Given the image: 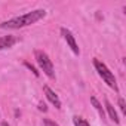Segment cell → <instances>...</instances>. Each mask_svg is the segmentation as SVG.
Listing matches in <instances>:
<instances>
[{
	"mask_svg": "<svg viewBox=\"0 0 126 126\" xmlns=\"http://www.w3.org/2000/svg\"><path fill=\"white\" fill-rule=\"evenodd\" d=\"M39 110H40V111H46V110H47L46 105H45V102H39Z\"/></svg>",
	"mask_w": 126,
	"mask_h": 126,
	"instance_id": "4fadbf2b",
	"label": "cell"
},
{
	"mask_svg": "<svg viewBox=\"0 0 126 126\" xmlns=\"http://www.w3.org/2000/svg\"><path fill=\"white\" fill-rule=\"evenodd\" d=\"M94 65H95V68H96V71H98V74L102 77V80L111 88V89H114L116 92L119 91V88H117V82H116V77H114V74L108 70V67L104 64V62H101L99 59H94Z\"/></svg>",
	"mask_w": 126,
	"mask_h": 126,
	"instance_id": "7a4b0ae2",
	"label": "cell"
},
{
	"mask_svg": "<svg viewBox=\"0 0 126 126\" xmlns=\"http://www.w3.org/2000/svg\"><path fill=\"white\" fill-rule=\"evenodd\" d=\"M34 56H36V61H37V64L39 67L42 68V71L49 77V79H55V70H53V64H52V61L49 59L47 53L43 52V50H36L34 52Z\"/></svg>",
	"mask_w": 126,
	"mask_h": 126,
	"instance_id": "3957f363",
	"label": "cell"
},
{
	"mask_svg": "<svg viewBox=\"0 0 126 126\" xmlns=\"http://www.w3.org/2000/svg\"><path fill=\"white\" fill-rule=\"evenodd\" d=\"M105 108H107V111H108V116H110V119H111L114 123H119L120 120H119V117H117V113H116L114 107L111 105V102H110L108 99H105Z\"/></svg>",
	"mask_w": 126,
	"mask_h": 126,
	"instance_id": "52a82bcc",
	"label": "cell"
},
{
	"mask_svg": "<svg viewBox=\"0 0 126 126\" xmlns=\"http://www.w3.org/2000/svg\"><path fill=\"white\" fill-rule=\"evenodd\" d=\"M2 126H9V125H8L6 122H3V123H2Z\"/></svg>",
	"mask_w": 126,
	"mask_h": 126,
	"instance_id": "5bb4252c",
	"label": "cell"
},
{
	"mask_svg": "<svg viewBox=\"0 0 126 126\" xmlns=\"http://www.w3.org/2000/svg\"><path fill=\"white\" fill-rule=\"evenodd\" d=\"M73 123H74V126H91L86 119L79 117V116H74V117H73Z\"/></svg>",
	"mask_w": 126,
	"mask_h": 126,
	"instance_id": "9c48e42d",
	"label": "cell"
},
{
	"mask_svg": "<svg viewBox=\"0 0 126 126\" xmlns=\"http://www.w3.org/2000/svg\"><path fill=\"white\" fill-rule=\"evenodd\" d=\"M24 65H25V67H27V68H28V70H30V71L36 76V77H39V71H37V70H36V68L30 64V62H27V61H25V62H24Z\"/></svg>",
	"mask_w": 126,
	"mask_h": 126,
	"instance_id": "30bf717a",
	"label": "cell"
},
{
	"mask_svg": "<svg viewBox=\"0 0 126 126\" xmlns=\"http://www.w3.org/2000/svg\"><path fill=\"white\" fill-rule=\"evenodd\" d=\"M43 91H45V95H46V98L55 105V108H61V101H59V98H58V95L49 88V86H45L43 88Z\"/></svg>",
	"mask_w": 126,
	"mask_h": 126,
	"instance_id": "5b68a950",
	"label": "cell"
},
{
	"mask_svg": "<svg viewBox=\"0 0 126 126\" xmlns=\"http://www.w3.org/2000/svg\"><path fill=\"white\" fill-rule=\"evenodd\" d=\"M43 125L45 126H58L53 120H50V119H43Z\"/></svg>",
	"mask_w": 126,
	"mask_h": 126,
	"instance_id": "7c38bea8",
	"label": "cell"
},
{
	"mask_svg": "<svg viewBox=\"0 0 126 126\" xmlns=\"http://www.w3.org/2000/svg\"><path fill=\"white\" fill-rule=\"evenodd\" d=\"M61 34L64 36V39H65L67 45L71 47V50H73L76 55H79V53H80V49H79V45H77V42H76L73 33H71L70 30H67V28H61Z\"/></svg>",
	"mask_w": 126,
	"mask_h": 126,
	"instance_id": "277c9868",
	"label": "cell"
},
{
	"mask_svg": "<svg viewBox=\"0 0 126 126\" xmlns=\"http://www.w3.org/2000/svg\"><path fill=\"white\" fill-rule=\"evenodd\" d=\"M119 105H120L122 113L125 114V113H126V105H125V99H123V98H119Z\"/></svg>",
	"mask_w": 126,
	"mask_h": 126,
	"instance_id": "8fae6325",
	"label": "cell"
},
{
	"mask_svg": "<svg viewBox=\"0 0 126 126\" xmlns=\"http://www.w3.org/2000/svg\"><path fill=\"white\" fill-rule=\"evenodd\" d=\"M46 12L43 9H37V11H31L28 14H24L21 16H16V18H12V19H8L5 22L0 24L2 28H22V27H27V25H31L37 21H40L42 18H45Z\"/></svg>",
	"mask_w": 126,
	"mask_h": 126,
	"instance_id": "6da1fadb",
	"label": "cell"
},
{
	"mask_svg": "<svg viewBox=\"0 0 126 126\" xmlns=\"http://www.w3.org/2000/svg\"><path fill=\"white\" fill-rule=\"evenodd\" d=\"M16 42H18V39L14 37V36H2V37H0V50L12 47Z\"/></svg>",
	"mask_w": 126,
	"mask_h": 126,
	"instance_id": "8992f818",
	"label": "cell"
},
{
	"mask_svg": "<svg viewBox=\"0 0 126 126\" xmlns=\"http://www.w3.org/2000/svg\"><path fill=\"white\" fill-rule=\"evenodd\" d=\"M91 102H92V105L95 107V110L99 113V116H101V117H104V110H102V105L99 104V101H98L95 96H91Z\"/></svg>",
	"mask_w": 126,
	"mask_h": 126,
	"instance_id": "ba28073f",
	"label": "cell"
}]
</instances>
